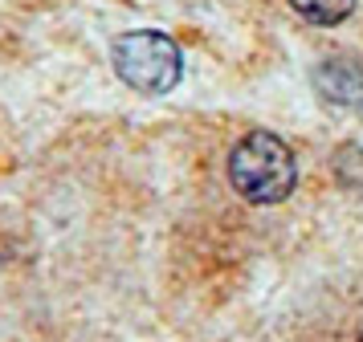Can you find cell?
I'll list each match as a JSON object with an SVG mask.
<instances>
[{
    "label": "cell",
    "instance_id": "4",
    "mask_svg": "<svg viewBox=\"0 0 363 342\" xmlns=\"http://www.w3.org/2000/svg\"><path fill=\"white\" fill-rule=\"evenodd\" d=\"M290 8L311 25H343L355 13V0H290Z\"/></svg>",
    "mask_w": 363,
    "mask_h": 342
},
{
    "label": "cell",
    "instance_id": "2",
    "mask_svg": "<svg viewBox=\"0 0 363 342\" xmlns=\"http://www.w3.org/2000/svg\"><path fill=\"white\" fill-rule=\"evenodd\" d=\"M115 74L139 94H167L184 78V53L176 37L160 29H131L111 45Z\"/></svg>",
    "mask_w": 363,
    "mask_h": 342
},
{
    "label": "cell",
    "instance_id": "5",
    "mask_svg": "<svg viewBox=\"0 0 363 342\" xmlns=\"http://www.w3.org/2000/svg\"><path fill=\"white\" fill-rule=\"evenodd\" d=\"M355 342H363V326H359V338H355Z\"/></svg>",
    "mask_w": 363,
    "mask_h": 342
},
{
    "label": "cell",
    "instance_id": "3",
    "mask_svg": "<svg viewBox=\"0 0 363 342\" xmlns=\"http://www.w3.org/2000/svg\"><path fill=\"white\" fill-rule=\"evenodd\" d=\"M311 81L335 106H363V57H351V53L323 57L314 65Z\"/></svg>",
    "mask_w": 363,
    "mask_h": 342
},
{
    "label": "cell",
    "instance_id": "1",
    "mask_svg": "<svg viewBox=\"0 0 363 342\" xmlns=\"http://www.w3.org/2000/svg\"><path fill=\"white\" fill-rule=\"evenodd\" d=\"M229 183L249 204H281L298 183V159L274 130H249L229 151Z\"/></svg>",
    "mask_w": 363,
    "mask_h": 342
}]
</instances>
